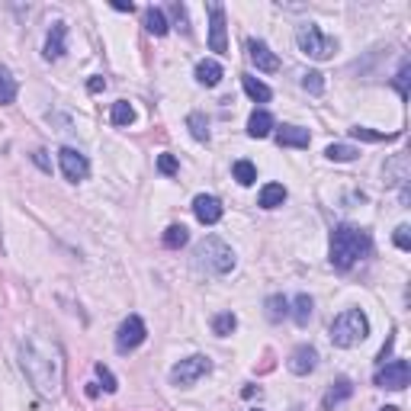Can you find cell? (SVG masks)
<instances>
[{"instance_id": "f35d334b", "label": "cell", "mask_w": 411, "mask_h": 411, "mask_svg": "<svg viewBox=\"0 0 411 411\" xmlns=\"http://www.w3.org/2000/svg\"><path fill=\"white\" fill-rule=\"evenodd\" d=\"M87 91H91V93L106 91V81H103V77H91V81H87Z\"/></svg>"}, {"instance_id": "52a82bcc", "label": "cell", "mask_w": 411, "mask_h": 411, "mask_svg": "<svg viewBox=\"0 0 411 411\" xmlns=\"http://www.w3.org/2000/svg\"><path fill=\"white\" fill-rule=\"evenodd\" d=\"M145 337H148L145 321H141L139 315H129L116 331V350L119 354H132V350H139L141 344H145Z\"/></svg>"}, {"instance_id": "f546056e", "label": "cell", "mask_w": 411, "mask_h": 411, "mask_svg": "<svg viewBox=\"0 0 411 411\" xmlns=\"http://www.w3.org/2000/svg\"><path fill=\"white\" fill-rule=\"evenodd\" d=\"M286 315H289V302H286L283 296H270V299H267V318H270V321H283Z\"/></svg>"}, {"instance_id": "484cf974", "label": "cell", "mask_w": 411, "mask_h": 411, "mask_svg": "<svg viewBox=\"0 0 411 411\" xmlns=\"http://www.w3.org/2000/svg\"><path fill=\"white\" fill-rule=\"evenodd\" d=\"M187 241H190V231L183 228V225H170V228L164 231V248H170V251H180Z\"/></svg>"}, {"instance_id": "603a6c76", "label": "cell", "mask_w": 411, "mask_h": 411, "mask_svg": "<svg viewBox=\"0 0 411 411\" xmlns=\"http://www.w3.org/2000/svg\"><path fill=\"white\" fill-rule=\"evenodd\" d=\"M145 29L151 35H168V20H164V10H158V7H148L145 10Z\"/></svg>"}, {"instance_id": "74e56055", "label": "cell", "mask_w": 411, "mask_h": 411, "mask_svg": "<svg viewBox=\"0 0 411 411\" xmlns=\"http://www.w3.org/2000/svg\"><path fill=\"white\" fill-rule=\"evenodd\" d=\"M395 244L402 248V251H411V228L408 225H398L395 228Z\"/></svg>"}, {"instance_id": "7a4b0ae2", "label": "cell", "mask_w": 411, "mask_h": 411, "mask_svg": "<svg viewBox=\"0 0 411 411\" xmlns=\"http://www.w3.org/2000/svg\"><path fill=\"white\" fill-rule=\"evenodd\" d=\"M369 248H373V238L366 228H357V225H337L331 231V248H328V257L335 270H350L360 257H366Z\"/></svg>"}, {"instance_id": "9a60e30c", "label": "cell", "mask_w": 411, "mask_h": 411, "mask_svg": "<svg viewBox=\"0 0 411 411\" xmlns=\"http://www.w3.org/2000/svg\"><path fill=\"white\" fill-rule=\"evenodd\" d=\"M277 141L283 148H308L312 135H308V129H302V126H279L277 129Z\"/></svg>"}, {"instance_id": "ba28073f", "label": "cell", "mask_w": 411, "mask_h": 411, "mask_svg": "<svg viewBox=\"0 0 411 411\" xmlns=\"http://www.w3.org/2000/svg\"><path fill=\"white\" fill-rule=\"evenodd\" d=\"M408 379H411L408 360H389V363H379V369H376V376H373V383H376L379 389L398 392V389H405V386H408Z\"/></svg>"}, {"instance_id": "d6986e66", "label": "cell", "mask_w": 411, "mask_h": 411, "mask_svg": "<svg viewBox=\"0 0 411 411\" xmlns=\"http://www.w3.org/2000/svg\"><path fill=\"white\" fill-rule=\"evenodd\" d=\"M405 180H408V158L398 154V158H392L389 164H386V183H392V187H405Z\"/></svg>"}, {"instance_id": "d590c367", "label": "cell", "mask_w": 411, "mask_h": 411, "mask_svg": "<svg viewBox=\"0 0 411 411\" xmlns=\"http://www.w3.org/2000/svg\"><path fill=\"white\" fill-rule=\"evenodd\" d=\"M158 170H161V174H168V177H174L177 170H180V164H177L174 154H161V158H158Z\"/></svg>"}, {"instance_id": "e575fe53", "label": "cell", "mask_w": 411, "mask_h": 411, "mask_svg": "<svg viewBox=\"0 0 411 411\" xmlns=\"http://www.w3.org/2000/svg\"><path fill=\"white\" fill-rule=\"evenodd\" d=\"M93 373H97V379L103 383L106 392H116V389H119V386H116V376H112V373L103 366V363H97V366H93Z\"/></svg>"}, {"instance_id": "83f0119b", "label": "cell", "mask_w": 411, "mask_h": 411, "mask_svg": "<svg viewBox=\"0 0 411 411\" xmlns=\"http://www.w3.org/2000/svg\"><path fill=\"white\" fill-rule=\"evenodd\" d=\"M293 318H296V325H308V318H312V296H306V293L296 296V302H293Z\"/></svg>"}, {"instance_id": "44dd1931", "label": "cell", "mask_w": 411, "mask_h": 411, "mask_svg": "<svg viewBox=\"0 0 411 411\" xmlns=\"http://www.w3.org/2000/svg\"><path fill=\"white\" fill-rule=\"evenodd\" d=\"M286 202V187L283 183H267L264 190H260V206L264 209H279Z\"/></svg>"}, {"instance_id": "30bf717a", "label": "cell", "mask_w": 411, "mask_h": 411, "mask_svg": "<svg viewBox=\"0 0 411 411\" xmlns=\"http://www.w3.org/2000/svg\"><path fill=\"white\" fill-rule=\"evenodd\" d=\"M209 49L225 55L228 52V26H225V7L209 4Z\"/></svg>"}, {"instance_id": "7402d4cb", "label": "cell", "mask_w": 411, "mask_h": 411, "mask_svg": "<svg viewBox=\"0 0 411 411\" xmlns=\"http://www.w3.org/2000/svg\"><path fill=\"white\" fill-rule=\"evenodd\" d=\"M110 122H112V126H132V122H135L132 103H129V100H116L112 110H110Z\"/></svg>"}, {"instance_id": "cb8c5ba5", "label": "cell", "mask_w": 411, "mask_h": 411, "mask_svg": "<svg viewBox=\"0 0 411 411\" xmlns=\"http://www.w3.org/2000/svg\"><path fill=\"white\" fill-rule=\"evenodd\" d=\"M187 129H190V135H193L196 141H209V122H206V116L202 112H190L187 116Z\"/></svg>"}, {"instance_id": "f1b7e54d", "label": "cell", "mask_w": 411, "mask_h": 411, "mask_svg": "<svg viewBox=\"0 0 411 411\" xmlns=\"http://www.w3.org/2000/svg\"><path fill=\"white\" fill-rule=\"evenodd\" d=\"M235 328H238V318L231 312H219L216 318H212V331H216L219 337H228Z\"/></svg>"}, {"instance_id": "5bb4252c", "label": "cell", "mask_w": 411, "mask_h": 411, "mask_svg": "<svg viewBox=\"0 0 411 411\" xmlns=\"http://www.w3.org/2000/svg\"><path fill=\"white\" fill-rule=\"evenodd\" d=\"M64 35H68V26L64 23H52L49 39H45V52H42L49 62H58L64 55Z\"/></svg>"}, {"instance_id": "7c38bea8", "label": "cell", "mask_w": 411, "mask_h": 411, "mask_svg": "<svg viewBox=\"0 0 411 411\" xmlns=\"http://www.w3.org/2000/svg\"><path fill=\"white\" fill-rule=\"evenodd\" d=\"M222 202L216 199V196H209V193H199L193 199V216L199 219L202 225H216L219 219H222Z\"/></svg>"}, {"instance_id": "8fae6325", "label": "cell", "mask_w": 411, "mask_h": 411, "mask_svg": "<svg viewBox=\"0 0 411 411\" xmlns=\"http://www.w3.org/2000/svg\"><path fill=\"white\" fill-rule=\"evenodd\" d=\"M248 58H251V64L257 71H267V74H273V71L279 68V58L270 52V45L260 42V39H248Z\"/></svg>"}, {"instance_id": "6da1fadb", "label": "cell", "mask_w": 411, "mask_h": 411, "mask_svg": "<svg viewBox=\"0 0 411 411\" xmlns=\"http://www.w3.org/2000/svg\"><path fill=\"white\" fill-rule=\"evenodd\" d=\"M20 366L26 373V379L42 392V395H58L64 379V357L52 337H26L20 344Z\"/></svg>"}, {"instance_id": "4dcf8cb0", "label": "cell", "mask_w": 411, "mask_h": 411, "mask_svg": "<svg viewBox=\"0 0 411 411\" xmlns=\"http://www.w3.org/2000/svg\"><path fill=\"white\" fill-rule=\"evenodd\" d=\"M357 148H350V145H328L325 148V158L328 161H354L357 158Z\"/></svg>"}, {"instance_id": "836d02e7", "label": "cell", "mask_w": 411, "mask_h": 411, "mask_svg": "<svg viewBox=\"0 0 411 411\" xmlns=\"http://www.w3.org/2000/svg\"><path fill=\"white\" fill-rule=\"evenodd\" d=\"M408 74H411V64H408V58L402 62V68H398V74H395V87H398V97H408Z\"/></svg>"}, {"instance_id": "60d3db41", "label": "cell", "mask_w": 411, "mask_h": 411, "mask_svg": "<svg viewBox=\"0 0 411 411\" xmlns=\"http://www.w3.org/2000/svg\"><path fill=\"white\" fill-rule=\"evenodd\" d=\"M112 10H119V13H132V4H112Z\"/></svg>"}, {"instance_id": "1f68e13d", "label": "cell", "mask_w": 411, "mask_h": 411, "mask_svg": "<svg viewBox=\"0 0 411 411\" xmlns=\"http://www.w3.org/2000/svg\"><path fill=\"white\" fill-rule=\"evenodd\" d=\"M302 87L318 97V93H325V77H321L318 71H306V74H302Z\"/></svg>"}, {"instance_id": "b9f144b4", "label": "cell", "mask_w": 411, "mask_h": 411, "mask_svg": "<svg viewBox=\"0 0 411 411\" xmlns=\"http://www.w3.org/2000/svg\"><path fill=\"white\" fill-rule=\"evenodd\" d=\"M379 411H395V408H392V405H386V408H379Z\"/></svg>"}, {"instance_id": "d6a6232c", "label": "cell", "mask_w": 411, "mask_h": 411, "mask_svg": "<svg viewBox=\"0 0 411 411\" xmlns=\"http://www.w3.org/2000/svg\"><path fill=\"white\" fill-rule=\"evenodd\" d=\"M350 135H354V139H363V141H386V139H398L395 132H392V135H386V132H373V129H366V126H354V129H350Z\"/></svg>"}, {"instance_id": "3957f363", "label": "cell", "mask_w": 411, "mask_h": 411, "mask_svg": "<svg viewBox=\"0 0 411 411\" xmlns=\"http://www.w3.org/2000/svg\"><path fill=\"white\" fill-rule=\"evenodd\" d=\"M193 264L199 267V270H206V273L225 277V273L235 270V251H231V248L222 241V238L209 235V238H202V241L196 244Z\"/></svg>"}, {"instance_id": "4316f807", "label": "cell", "mask_w": 411, "mask_h": 411, "mask_svg": "<svg viewBox=\"0 0 411 411\" xmlns=\"http://www.w3.org/2000/svg\"><path fill=\"white\" fill-rule=\"evenodd\" d=\"M16 100V81L7 68H0V106H10Z\"/></svg>"}, {"instance_id": "8d00e7d4", "label": "cell", "mask_w": 411, "mask_h": 411, "mask_svg": "<svg viewBox=\"0 0 411 411\" xmlns=\"http://www.w3.org/2000/svg\"><path fill=\"white\" fill-rule=\"evenodd\" d=\"M170 16L177 20V26H180L183 33H190V16H187V7H183V4H170Z\"/></svg>"}, {"instance_id": "e0dca14e", "label": "cell", "mask_w": 411, "mask_h": 411, "mask_svg": "<svg viewBox=\"0 0 411 411\" xmlns=\"http://www.w3.org/2000/svg\"><path fill=\"white\" fill-rule=\"evenodd\" d=\"M196 81H199L202 87H216L219 81H222V64L212 62V58H202V62L196 64Z\"/></svg>"}, {"instance_id": "8992f818", "label": "cell", "mask_w": 411, "mask_h": 411, "mask_svg": "<svg viewBox=\"0 0 411 411\" xmlns=\"http://www.w3.org/2000/svg\"><path fill=\"white\" fill-rule=\"evenodd\" d=\"M206 373H212V360L206 354H193V357H187V360L170 366V383L180 386V389H190V386H193L196 379H202Z\"/></svg>"}, {"instance_id": "277c9868", "label": "cell", "mask_w": 411, "mask_h": 411, "mask_svg": "<svg viewBox=\"0 0 411 411\" xmlns=\"http://www.w3.org/2000/svg\"><path fill=\"white\" fill-rule=\"evenodd\" d=\"M328 337H331L335 347H344V350L357 347V344H363L369 337V318L360 312V308H347V312H341L335 321H331Z\"/></svg>"}, {"instance_id": "ffe728a7", "label": "cell", "mask_w": 411, "mask_h": 411, "mask_svg": "<svg viewBox=\"0 0 411 411\" xmlns=\"http://www.w3.org/2000/svg\"><path fill=\"white\" fill-rule=\"evenodd\" d=\"M241 84H244V93H248L254 103H267V100L273 97L270 87H267L264 81H257V77H251V74H241Z\"/></svg>"}, {"instance_id": "ab89813d", "label": "cell", "mask_w": 411, "mask_h": 411, "mask_svg": "<svg viewBox=\"0 0 411 411\" xmlns=\"http://www.w3.org/2000/svg\"><path fill=\"white\" fill-rule=\"evenodd\" d=\"M33 161H35V164H39L42 170H52V164H49V158H45V151H35Z\"/></svg>"}, {"instance_id": "ac0fdd59", "label": "cell", "mask_w": 411, "mask_h": 411, "mask_svg": "<svg viewBox=\"0 0 411 411\" xmlns=\"http://www.w3.org/2000/svg\"><path fill=\"white\" fill-rule=\"evenodd\" d=\"M350 392H354L350 379H337V383L325 392V398H321V408H325V411H331V408H335V405H341L344 398H350Z\"/></svg>"}, {"instance_id": "4fadbf2b", "label": "cell", "mask_w": 411, "mask_h": 411, "mask_svg": "<svg viewBox=\"0 0 411 411\" xmlns=\"http://www.w3.org/2000/svg\"><path fill=\"white\" fill-rule=\"evenodd\" d=\"M315 366H318V350L308 347V344H299L289 354V373H296V376H308Z\"/></svg>"}, {"instance_id": "d4e9b609", "label": "cell", "mask_w": 411, "mask_h": 411, "mask_svg": "<svg viewBox=\"0 0 411 411\" xmlns=\"http://www.w3.org/2000/svg\"><path fill=\"white\" fill-rule=\"evenodd\" d=\"M231 174H235V180L241 183V187L257 183V168H254L251 161H235V164H231Z\"/></svg>"}, {"instance_id": "9c48e42d", "label": "cell", "mask_w": 411, "mask_h": 411, "mask_svg": "<svg viewBox=\"0 0 411 411\" xmlns=\"http://www.w3.org/2000/svg\"><path fill=\"white\" fill-rule=\"evenodd\" d=\"M58 164H62L64 180H71V183H81L91 177V161L81 151H74V148H62L58 151Z\"/></svg>"}, {"instance_id": "5b68a950", "label": "cell", "mask_w": 411, "mask_h": 411, "mask_svg": "<svg viewBox=\"0 0 411 411\" xmlns=\"http://www.w3.org/2000/svg\"><path fill=\"white\" fill-rule=\"evenodd\" d=\"M296 45H299L302 55L315 58V62H325V58H331L337 52V42L328 39L315 23H302V26L296 29Z\"/></svg>"}, {"instance_id": "2e32d148", "label": "cell", "mask_w": 411, "mask_h": 411, "mask_svg": "<svg viewBox=\"0 0 411 411\" xmlns=\"http://www.w3.org/2000/svg\"><path fill=\"white\" fill-rule=\"evenodd\" d=\"M273 129H277V122H273V116L267 110H254L251 119H248V135L251 139H267Z\"/></svg>"}]
</instances>
